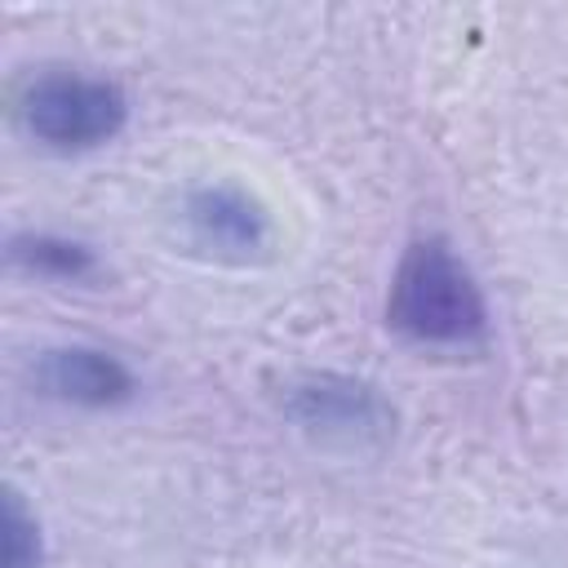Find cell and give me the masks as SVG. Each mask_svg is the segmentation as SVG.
<instances>
[{
	"label": "cell",
	"instance_id": "1",
	"mask_svg": "<svg viewBox=\"0 0 568 568\" xmlns=\"http://www.w3.org/2000/svg\"><path fill=\"white\" fill-rule=\"evenodd\" d=\"M386 324L417 346H479L488 337V302L470 266L448 240H413L390 275Z\"/></svg>",
	"mask_w": 568,
	"mask_h": 568
},
{
	"label": "cell",
	"instance_id": "2",
	"mask_svg": "<svg viewBox=\"0 0 568 568\" xmlns=\"http://www.w3.org/2000/svg\"><path fill=\"white\" fill-rule=\"evenodd\" d=\"M18 124L49 151H98L129 124V98L115 80L80 67H44L13 93Z\"/></svg>",
	"mask_w": 568,
	"mask_h": 568
},
{
	"label": "cell",
	"instance_id": "3",
	"mask_svg": "<svg viewBox=\"0 0 568 568\" xmlns=\"http://www.w3.org/2000/svg\"><path fill=\"white\" fill-rule=\"evenodd\" d=\"M178 244L217 266H266L280 257V222L257 191L231 178L191 182L173 209Z\"/></svg>",
	"mask_w": 568,
	"mask_h": 568
},
{
	"label": "cell",
	"instance_id": "4",
	"mask_svg": "<svg viewBox=\"0 0 568 568\" xmlns=\"http://www.w3.org/2000/svg\"><path fill=\"white\" fill-rule=\"evenodd\" d=\"M275 404L302 435H311L324 448H346V453L382 448L395 439V426H399L395 404L373 382L333 373V368L288 373L275 386Z\"/></svg>",
	"mask_w": 568,
	"mask_h": 568
},
{
	"label": "cell",
	"instance_id": "5",
	"mask_svg": "<svg viewBox=\"0 0 568 568\" xmlns=\"http://www.w3.org/2000/svg\"><path fill=\"white\" fill-rule=\"evenodd\" d=\"M36 390L75 408H120L138 395V377L102 346H49L36 359Z\"/></svg>",
	"mask_w": 568,
	"mask_h": 568
},
{
	"label": "cell",
	"instance_id": "6",
	"mask_svg": "<svg viewBox=\"0 0 568 568\" xmlns=\"http://www.w3.org/2000/svg\"><path fill=\"white\" fill-rule=\"evenodd\" d=\"M9 257L31 275H58V280H89L98 275V257L89 244L49 235V231H22L9 240Z\"/></svg>",
	"mask_w": 568,
	"mask_h": 568
},
{
	"label": "cell",
	"instance_id": "7",
	"mask_svg": "<svg viewBox=\"0 0 568 568\" xmlns=\"http://www.w3.org/2000/svg\"><path fill=\"white\" fill-rule=\"evenodd\" d=\"M40 564H44L40 519L27 510L22 493L13 484H4V501H0V568H40Z\"/></svg>",
	"mask_w": 568,
	"mask_h": 568
}]
</instances>
